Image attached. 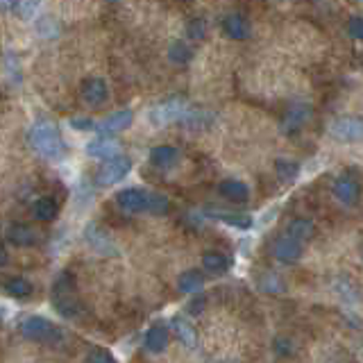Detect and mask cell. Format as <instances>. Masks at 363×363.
<instances>
[{
  "label": "cell",
  "instance_id": "1",
  "mask_svg": "<svg viewBox=\"0 0 363 363\" xmlns=\"http://www.w3.org/2000/svg\"><path fill=\"white\" fill-rule=\"evenodd\" d=\"M26 141L30 150L37 157L45 159V162H62L66 155V143L60 130H57V125H52L50 121L32 123L26 134Z\"/></svg>",
  "mask_w": 363,
  "mask_h": 363
},
{
  "label": "cell",
  "instance_id": "2",
  "mask_svg": "<svg viewBox=\"0 0 363 363\" xmlns=\"http://www.w3.org/2000/svg\"><path fill=\"white\" fill-rule=\"evenodd\" d=\"M50 302L55 306V311L62 318H68V320L82 315L84 306H82V300H79V295H77L75 277L71 275V272H62V275L55 279L52 291H50Z\"/></svg>",
  "mask_w": 363,
  "mask_h": 363
},
{
  "label": "cell",
  "instance_id": "3",
  "mask_svg": "<svg viewBox=\"0 0 363 363\" xmlns=\"http://www.w3.org/2000/svg\"><path fill=\"white\" fill-rule=\"evenodd\" d=\"M21 334L26 336L32 343H45V345H55L62 340V329L55 323H50L48 318L43 315H30L21 323Z\"/></svg>",
  "mask_w": 363,
  "mask_h": 363
},
{
  "label": "cell",
  "instance_id": "4",
  "mask_svg": "<svg viewBox=\"0 0 363 363\" xmlns=\"http://www.w3.org/2000/svg\"><path fill=\"white\" fill-rule=\"evenodd\" d=\"M191 111L189 102L179 96H173V98H166L164 102H159L155 105V109L150 111V121L157 128H164V125H170V123H179L186 118V113Z\"/></svg>",
  "mask_w": 363,
  "mask_h": 363
},
{
  "label": "cell",
  "instance_id": "5",
  "mask_svg": "<svg viewBox=\"0 0 363 363\" xmlns=\"http://www.w3.org/2000/svg\"><path fill=\"white\" fill-rule=\"evenodd\" d=\"M329 134L340 143H361L363 141V116L359 113H345L329 125Z\"/></svg>",
  "mask_w": 363,
  "mask_h": 363
},
{
  "label": "cell",
  "instance_id": "6",
  "mask_svg": "<svg viewBox=\"0 0 363 363\" xmlns=\"http://www.w3.org/2000/svg\"><path fill=\"white\" fill-rule=\"evenodd\" d=\"M130 170H132V159L125 155H116V157L107 159V162H102V166L96 173V182L100 186L118 184V182H123L130 175Z\"/></svg>",
  "mask_w": 363,
  "mask_h": 363
},
{
  "label": "cell",
  "instance_id": "7",
  "mask_svg": "<svg viewBox=\"0 0 363 363\" xmlns=\"http://www.w3.org/2000/svg\"><path fill=\"white\" fill-rule=\"evenodd\" d=\"M116 204L125 213H150L152 191L143 189H123L116 193Z\"/></svg>",
  "mask_w": 363,
  "mask_h": 363
},
{
  "label": "cell",
  "instance_id": "8",
  "mask_svg": "<svg viewBox=\"0 0 363 363\" xmlns=\"http://www.w3.org/2000/svg\"><path fill=\"white\" fill-rule=\"evenodd\" d=\"M311 116H313L311 105H306V102H293V105L284 111V116L279 121V130L286 136H293L306 128V123L311 121Z\"/></svg>",
  "mask_w": 363,
  "mask_h": 363
},
{
  "label": "cell",
  "instance_id": "9",
  "mask_svg": "<svg viewBox=\"0 0 363 363\" xmlns=\"http://www.w3.org/2000/svg\"><path fill=\"white\" fill-rule=\"evenodd\" d=\"M272 255H275L279 264H298L304 255V245H302V241H298V238L284 234L272 243Z\"/></svg>",
  "mask_w": 363,
  "mask_h": 363
},
{
  "label": "cell",
  "instance_id": "10",
  "mask_svg": "<svg viewBox=\"0 0 363 363\" xmlns=\"http://www.w3.org/2000/svg\"><path fill=\"white\" fill-rule=\"evenodd\" d=\"M220 30L227 39H234V41H245L252 37V26H250V21L243 14H238V11H230V14L223 16Z\"/></svg>",
  "mask_w": 363,
  "mask_h": 363
},
{
  "label": "cell",
  "instance_id": "11",
  "mask_svg": "<svg viewBox=\"0 0 363 363\" xmlns=\"http://www.w3.org/2000/svg\"><path fill=\"white\" fill-rule=\"evenodd\" d=\"M79 96L86 102L89 107H100L105 105L109 98V86L102 77H86L82 84H79Z\"/></svg>",
  "mask_w": 363,
  "mask_h": 363
},
{
  "label": "cell",
  "instance_id": "12",
  "mask_svg": "<svg viewBox=\"0 0 363 363\" xmlns=\"http://www.w3.org/2000/svg\"><path fill=\"white\" fill-rule=\"evenodd\" d=\"M332 193H334V198L343 204V207H354V204L359 202V198H361V186H359V182L354 177L340 175V177L334 179Z\"/></svg>",
  "mask_w": 363,
  "mask_h": 363
},
{
  "label": "cell",
  "instance_id": "13",
  "mask_svg": "<svg viewBox=\"0 0 363 363\" xmlns=\"http://www.w3.org/2000/svg\"><path fill=\"white\" fill-rule=\"evenodd\" d=\"M5 238L9 245H16V247H32L39 243V232L34 227L26 225V223H11L7 225L5 230Z\"/></svg>",
  "mask_w": 363,
  "mask_h": 363
},
{
  "label": "cell",
  "instance_id": "14",
  "mask_svg": "<svg viewBox=\"0 0 363 363\" xmlns=\"http://www.w3.org/2000/svg\"><path fill=\"white\" fill-rule=\"evenodd\" d=\"M132 121H134V111L132 109H121V111H113V113H109L107 118H102L100 123H98V132L102 134V136H113V134H121V132H125L132 125Z\"/></svg>",
  "mask_w": 363,
  "mask_h": 363
},
{
  "label": "cell",
  "instance_id": "15",
  "mask_svg": "<svg viewBox=\"0 0 363 363\" xmlns=\"http://www.w3.org/2000/svg\"><path fill=\"white\" fill-rule=\"evenodd\" d=\"M86 155L94 157V159H102V162H107V159L121 155V145L118 141H113L111 136H98V139L89 141L86 143Z\"/></svg>",
  "mask_w": 363,
  "mask_h": 363
},
{
  "label": "cell",
  "instance_id": "16",
  "mask_svg": "<svg viewBox=\"0 0 363 363\" xmlns=\"http://www.w3.org/2000/svg\"><path fill=\"white\" fill-rule=\"evenodd\" d=\"M168 340H170V329L166 325H162V323H155L145 332L143 345H145L147 352H150V354H159V352H164L168 347Z\"/></svg>",
  "mask_w": 363,
  "mask_h": 363
},
{
  "label": "cell",
  "instance_id": "17",
  "mask_svg": "<svg viewBox=\"0 0 363 363\" xmlns=\"http://www.w3.org/2000/svg\"><path fill=\"white\" fill-rule=\"evenodd\" d=\"M147 159H150V164H152L155 168H159V170H168V168L177 166V162H179V150H177L175 145H168V143H164V145H155L152 150H150V155H147Z\"/></svg>",
  "mask_w": 363,
  "mask_h": 363
},
{
  "label": "cell",
  "instance_id": "18",
  "mask_svg": "<svg viewBox=\"0 0 363 363\" xmlns=\"http://www.w3.org/2000/svg\"><path fill=\"white\" fill-rule=\"evenodd\" d=\"M218 196L225 198V200H230V202H238V204H243L250 200V189L245 182L241 179H223L220 184H218Z\"/></svg>",
  "mask_w": 363,
  "mask_h": 363
},
{
  "label": "cell",
  "instance_id": "19",
  "mask_svg": "<svg viewBox=\"0 0 363 363\" xmlns=\"http://www.w3.org/2000/svg\"><path fill=\"white\" fill-rule=\"evenodd\" d=\"M170 329H173V334L177 336V340H179L182 345L189 347V350H196L198 334H196V329H193V325L186 320V318L175 315L173 320H170Z\"/></svg>",
  "mask_w": 363,
  "mask_h": 363
},
{
  "label": "cell",
  "instance_id": "20",
  "mask_svg": "<svg viewBox=\"0 0 363 363\" xmlns=\"http://www.w3.org/2000/svg\"><path fill=\"white\" fill-rule=\"evenodd\" d=\"M202 268L209 275H225L227 270L232 268V261L225 252H218V250H207L202 255Z\"/></svg>",
  "mask_w": 363,
  "mask_h": 363
},
{
  "label": "cell",
  "instance_id": "21",
  "mask_svg": "<svg viewBox=\"0 0 363 363\" xmlns=\"http://www.w3.org/2000/svg\"><path fill=\"white\" fill-rule=\"evenodd\" d=\"M204 286V277L200 270H184L177 279V289L179 293H186V295H196L200 293Z\"/></svg>",
  "mask_w": 363,
  "mask_h": 363
},
{
  "label": "cell",
  "instance_id": "22",
  "mask_svg": "<svg viewBox=\"0 0 363 363\" xmlns=\"http://www.w3.org/2000/svg\"><path fill=\"white\" fill-rule=\"evenodd\" d=\"M300 170H302V166L295 162V159L279 157L277 162H275V175L279 177V182H284V184H291V182L298 179Z\"/></svg>",
  "mask_w": 363,
  "mask_h": 363
},
{
  "label": "cell",
  "instance_id": "23",
  "mask_svg": "<svg viewBox=\"0 0 363 363\" xmlns=\"http://www.w3.org/2000/svg\"><path fill=\"white\" fill-rule=\"evenodd\" d=\"M286 234L293 236V238H298V241H309V238L315 234V225L313 220L309 218H293L289 225H286Z\"/></svg>",
  "mask_w": 363,
  "mask_h": 363
},
{
  "label": "cell",
  "instance_id": "24",
  "mask_svg": "<svg viewBox=\"0 0 363 363\" xmlns=\"http://www.w3.org/2000/svg\"><path fill=\"white\" fill-rule=\"evenodd\" d=\"M57 211H60V207H57V202L52 198H39L37 202L32 204V216L41 223H50L57 218Z\"/></svg>",
  "mask_w": 363,
  "mask_h": 363
},
{
  "label": "cell",
  "instance_id": "25",
  "mask_svg": "<svg viewBox=\"0 0 363 363\" xmlns=\"http://www.w3.org/2000/svg\"><path fill=\"white\" fill-rule=\"evenodd\" d=\"M168 60L170 64H175V66H186L191 60H193V50H191V45L186 41H173L168 45Z\"/></svg>",
  "mask_w": 363,
  "mask_h": 363
},
{
  "label": "cell",
  "instance_id": "26",
  "mask_svg": "<svg viewBox=\"0 0 363 363\" xmlns=\"http://www.w3.org/2000/svg\"><path fill=\"white\" fill-rule=\"evenodd\" d=\"M5 293L9 298H16V300H26L32 295V284L26 277H11L5 281Z\"/></svg>",
  "mask_w": 363,
  "mask_h": 363
},
{
  "label": "cell",
  "instance_id": "27",
  "mask_svg": "<svg viewBox=\"0 0 363 363\" xmlns=\"http://www.w3.org/2000/svg\"><path fill=\"white\" fill-rule=\"evenodd\" d=\"M86 241L89 245L98 250V252H109L111 250V241H109V236L107 234H102L98 227H89L86 230Z\"/></svg>",
  "mask_w": 363,
  "mask_h": 363
},
{
  "label": "cell",
  "instance_id": "28",
  "mask_svg": "<svg viewBox=\"0 0 363 363\" xmlns=\"http://www.w3.org/2000/svg\"><path fill=\"white\" fill-rule=\"evenodd\" d=\"M216 218H220L223 223H227L230 227H236V230H250L252 227V218L245 213H227V211H218Z\"/></svg>",
  "mask_w": 363,
  "mask_h": 363
},
{
  "label": "cell",
  "instance_id": "29",
  "mask_svg": "<svg viewBox=\"0 0 363 363\" xmlns=\"http://www.w3.org/2000/svg\"><path fill=\"white\" fill-rule=\"evenodd\" d=\"M37 32H39V37L43 39H52L60 34V26H57V21L52 16H43L37 21Z\"/></svg>",
  "mask_w": 363,
  "mask_h": 363
},
{
  "label": "cell",
  "instance_id": "30",
  "mask_svg": "<svg viewBox=\"0 0 363 363\" xmlns=\"http://www.w3.org/2000/svg\"><path fill=\"white\" fill-rule=\"evenodd\" d=\"M5 75L14 84L21 82V62H18V57H14V52H7L5 55Z\"/></svg>",
  "mask_w": 363,
  "mask_h": 363
},
{
  "label": "cell",
  "instance_id": "31",
  "mask_svg": "<svg viewBox=\"0 0 363 363\" xmlns=\"http://www.w3.org/2000/svg\"><path fill=\"white\" fill-rule=\"evenodd\" d=\"M186 34L191 39H204V37H207V21L200 18V16L191 18L186 23Z\"/></svg>",
  "mask_w": 363,
  "mask_h": 363
},
{
  "label": "cell",
  "instance_id": "32",
  "mask_svg": "<svg viewBox=\"0 0 363 363\" xmlns=\"http://www.w3.org/2000/svg\"><path fill=\"white\" fill-rule=\"evenodd\" d=\"M86 363H116V359H113V354L109 350L105 347H94L86 354Z\"/></svg>",
  "mask_w": 363,
  "mask_h": 363
},
{
  "label": "cell",
  "instance_id": "33",
  "mask_svg": "<svg viewBox=\"0 0 363 363\" xmlns=\"http://www.w3.org/2000/svg\"><path fill=\"white\" fill-rule=\"evenodd\" d=\"M261 286H264L266 293H284V281L275 275V272H268L261 279Z\"/></svg>",
  "mask_w": 363,
  "mask_h": 363
},
{
  "label": "cell",
  "instance_id": "34",
  "mask_svg": "<svg viewBox=\"0 0 363 363\" xmlns=\"http://www.w3.org/2000/svg\"><path fill=\"white\" fill-rule=\"evenodd\" d=\"M345 30H347V34L352 39L363 41V16H350Z\"/></svg>",
  "mask_w": 363,
  "mask_h": 363
},
{
  "label": "cell",
  "instance_id": "35",
  "mask_svg": "<svg viewBox=\"0 0 363 363\" xmlns=\"http://www.w3.org/2000/svg\"><path fill=\"white\" fill-rule=\"evenodd\" d=\"M39 3H41V0H21V5H18V14H21L23 18H30V16L34 14V11H37Z\"/></svg>",
  "mask_w": 363,
  "mask_h": 363
},
{
  "label": "cell",
  "instance_id": "36",
  "mask_svg": "<svg viewBox=\"0 0 363 363\" xmlns=\"http://www.w3.org/2000/svg\"><path fill=\"white\" fill-rule=\"evenodd\" d=\"M275 352H277V354H284V357L293 354V343L289 338H277L275 340Z\"/></svg>",
  "mask_w": 363,
  "mask_h": 363
},
{
  "label": "cell",
  "instance_id": "37",
  "mask_svg": "<svg viewBox=\"0 0 363 363\" xmlns=\"http://www.w3.org/2000/svg\"><path fill=\"white\" fill-rule=\"evenodd\" d=\"M204 302H207V300H204V295H198V298H196V300H193V302L189 304V311H191L193 315L202 313V309H204Z\"/></svg>",
  "mask_w": 363,
  "mask_h": 363
},
{
  "label": "cell",
  "instance_id": "38",
  "mask_svg": "<svg viewBox=\"0 0 363 363\" xmlns=\"http://www.w3.org/2000/svg\"><path fill=\"white\" fill-rule=\"evenodd\" d=\"M71 125L75 130H94V128H98V125H94V121H86V118H75V121H71Z\"/></svg>",
  "mask_w": 363,
  "mask_h": 363
},
{
  "label": "cell",
  "instance_id": "39",
  "mask_svg": "<svg viewBox=\"0 0 363 363\" xmlns=\"http://www.w3.org/2000/svg\"><path fill=\"white\" fill-rule=\"evenodd\" d=\"M211 363H236V361H211Z\"/></svg>",
  "mask_w": 363,
  "mask_h": 363
}]
</instances>
